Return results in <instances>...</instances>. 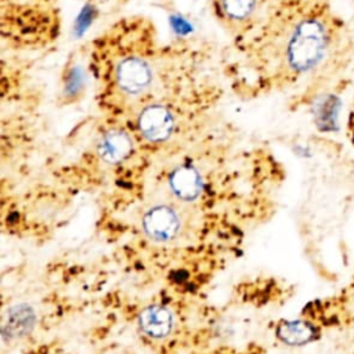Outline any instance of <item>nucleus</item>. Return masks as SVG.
I'll return each instance as SVG.
<instances>
[{"instance_id":"nucleus-1","label":"nucleus","mask_w":354,"mask_h":354,"mask_svg":"<svg viewBox=\"0 0 354 354\" xmlns=\"http://www.w3.org/2000/svg\"><path fill=\"white\" fill-rule=\"evenodd\" d=\"M98 106L131 115L142 104L210 76L207 55L188 41L163 44L142 14L122 17L84 46Z\"/></svg>"},{"instance_id":"nucleus-2","label":"nucleus","mask_w":354,"mask_h":354,"mask_svg":"<svg viewBox=\"0 0 354 354\" xmlns=\"http://www.w3.org/2000/svg\"><path fill=\"white\" fill-rule=\"evenodd\" d=\"M326 11L310 0H274L223 54L230 88L256 98L283 91L318 68L330 47Z\"/></svg>"},{"instance_id":"nucleus-3","label":"nucleus","mask_w":354,"mask_h":354,"mask_svg":"<svg viewBox=\"0 0 354 354\" xmlns=\"http://www.w3.org/2000/svg\"><path fill=\"white\" fill-rule=\"evenodd\" d=\"M61 14L55 3L0 0L1 47L10 53L41 51L61 36Z\"/></svg>"},{"instance_id":"nucleus-4","label":"nucleus","mask_w":354,"mask_h":354,"mask_svg":"<svg viewBox=\"0 0 354 354\" xmlns=\"http://www.w3.org/2000/svg\"><path fill=\"white\" fill-rule=\"evenodd\" d=\"M274 0H210V10L218 26L235 39L260 19Z\"/></svg>"},{"instance_id":"nucleus-5","label":"nucleus","mask_w":354,"mask_h":354,"mask_svg":"<svg viewBox=\"0 0 354 354\" xmlns=\"http://www.w3.org/2000/svg\"><path fill=\"white\" fill-rule=\"evenodd\" d=\"M144 232L153 241L167 242L171 241L181 228L178 213L167 206L158 205L151 207L142 217Z\"/></svg>"},{"instance_id":"nucleus-6","label":"nucleus","mask_w":354,"mask_h":354,"mask_svg":"<svg viewBox=\"0 0 354 354\" xmlns=\"http://www.w3.org/2000/svg\"><path fill=\"white\" fill-rule=\"evenodd\" d=\"M133 149L134 141L131 134L120 126L106 129L97 142V153L106 163H119L124 160Z\"/></svg>"},{"instance_id":"nucleus-7","label":"nucleus","mask_w":354,"mask_h":354,"mask_svg":"<svg viewBox=\"0 0 354 354\" xmlns=\"http://www.w3.org/2000/svg\"><path fill=\"white\" fill-rule=\"evenodd\" d=\"M36 324L35 310L28 304H17L8 310L3 322V337L6 342H14L26 336Z\"/></svg>"},{"instance_id":"nucleus-8","label":"nucleus","mask_w":354,"mask_h":354,"mask_svg":"<svg viewBox=\"0 0 354 354\" xmlns=\"http://www.w3.org/2000/svg\"><path fill=\"white\" fill-rule=\"evenodd\" d=\"M169 184L174 195L183 201L196 199L203 187L199 171L189 165H183L174 169L170 174Z\"/></svg>"},{"instance_id":"nucleus-9","label":"nucleus","mask_w":354,"mask_h":354,"mask_svg":"<svg viewBox=\"0 0 354 354\" xmlns=\"http://www.w3.org/2000/svg\"><path fill=\"white\" fill-rule=\"evenodd\" d=\"M140 326L151 337L162 339L166 337L173 329V314L163 306H149L140 314Z\"/></svg>"},{"instance_id":"nucleus-10","label":"nucleus","mask_w":354,"mask_h":354,"mask_svg":"<svg viewBox=\"0 0 354 354\" xmlns=\"http://www.w3.org/2000/svg\"><path fill=\"white\" fill-rule=\"evenodd\" d=\"M88 73L87 66V55H86V64L82 66L80 61H75V57H71V59L65 64L64 72H62V86H61V94L62 98L69 101V98H76V94H79L82 90H84V79Z\"/></svg>"},{"instance_id":"nucleus-11","label":"nucleus","mask_w":354,"mask_h":354,"mask_svg":"<svg viewBox=\"0 0 354 354\" xmlns=\"http://www.w3.org/2000/svg\"><path fill=\"white\" fill-rule=\"evenodd\" d=\"M315 335L314 328L304 321H286L277 329V336L286 344L300 346L313 340Z\"/></svg>"},{"instance_id":"nucleus-12","label":"nucleus","mask_w":354,"mask_h":354,"mask_svg":"<svg viewBox=\"0 0 354 354\" xmlns=\"http://www.w3.org/2000/svg\"><path fill=\"white\" fill-rule=\"evenodd\" d=\"M43 1H50V3H55V0H43Z\"/></svg>"}]
</instances>
